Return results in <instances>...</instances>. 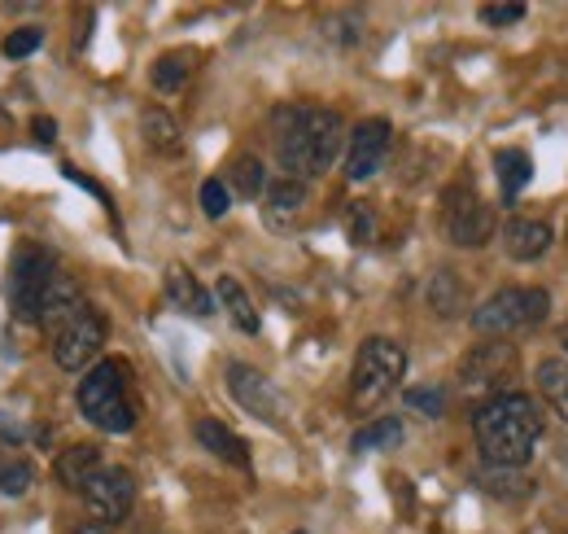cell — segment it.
Listing matches in <instances>:
<instances>
[{
  "label": "cell",
  "mask_w": 568,
  "mask_h": 534,
  "mask_svg": "<svg viewBox=\"0 0 568 534\" xmlns=\"http://www.w3.org/2000/svg\"><path fill=\"white\" fill-rule=\"evenodd\" d=\"M407 373V351L402 342L394 338H367L354 355V368H350V404L363 412V408H376L380 399H389L398 390Z\"/></svg>",
  "instance_id": "cell-6"
},
{
  "label": "cell",
  "mask_w": 568,
  "mask_h": 534,
  "mask_svg": "<svg viewBox=\"0 0 568 534\" xmlns=\"http://www.w3.org/2000/svg\"><path fill=\"white\" fill-rule=\"evenodd\" d=\"M39 44H44V31L39 26H18V31L4 35V57H13V61L18 57H31Z\"/></svg>",
  "instance_id": "cell-30"
},
{
  "label": "cell",
  "mask_w": 568,
  "mask_h": 534,
  "mask_svg": "<svg viewBox=\"0 0 568 534\" xmlns=\"http://www.w3.org/2000/svg\"><path fill=\"white\" fill-rule=\"evenodd\" d=\"M167 298H171L180 311L197 316V320L215 316V298H211V289H206V285H202L184 263H171V268H167Z\"/></svg>",
  "instance_id": "cell-17"
},
{
  "label": "cell",
  "mask_w": 568,
  "mask_h": 534,
  "mask_svg": "<svg viewBox=\"0 0 568 534\" xmlns=\"http://www.w3.org/2000/svg\"><path fill=\"white\" fill-rule=\"evenodd\" d=\"M306 202H310V193H306V184L302 180H272V189L263 193V224L272 228V232H293L297 228V219H302V211H306Z\"/></svg>",
  "instance_id": "cell-14"
},
{
  "label": "cell",
  "mask_w": 568,
  "mask_h": 534,
  "mask_svg": "<svg viewBox=\"0 0 568 534\" xmlns=\"http://www.w3.org/2000/svg\"><path fill=\"white\" fill-rule=\"evenodd\" d=\"M79 496H83L88 513L96 518V526H118L136 509V478L127 469H118V465H105Z\"/></svg>",
  "instance_id": "cell-10"
},
{
  "label": "cell",
  "mask_w": 568,
  "mask_h": 534,
  "mask_svg": "<svg viewBox=\"0 0 568 534\" xmlns=\"http://www.w3.org/2000/svg\"><path fill=\"white\" fill-rule=\"evenodd\" d=\"M101 469H105V461H101V447H92V443L66 447V452L57 456V465H53V474H57V482H61L66 491H83Z\"/></svg>",
  "instance_id": "cell-18"
},
{
  "label": "cell",
  "mask_w": 568,
  "mask_h": 534,
  "mask_svg": "<svg viewBox=\"0 0 568 534\" xmlns=\"http://www.w3.org/2000/svg\"><path fill=\"white\" fill-rule=\"evenodd\" d=\"M70 534H110V526H96V522H88V526H75Z\"/></svg>",
  "instance_id": "cell-35"
},
{
  "label": "cell",
  "mask_w": 568,
  "mask_h": 534,
  "mask_svg": "<svg viewBox=\"0 0 568 534\" xmlns=\"http://www.w3.org/2000/svg\"><path fill=\"white\" fill-rule=\"evenodd\" d=\"M345 123L328 105H281L272 114V149L288 180H315L328 175L341 158Z\"/></svg>",
  "instance_id": "cell-2"
},
{
  "label": "cell",
  "mask_w": 568,
  "mask_h": 534,
  "mask_svg": "<svg viewBox=\"0 0 568 534\" xmlns=\"http://www.w3.org/2000/svg\"><path fill=\"white\" fill-rule=\"evenodd\" d=\"M407 408H416L420 417H442L446 412V395L438 386H411L407 390Z\"/></svg>",
  "instance_id": "cell-32"
},
{
  "label": "cell",
  "mask_w": 568,
  "mask_h": 534,
  "mask_svg": "<svg viewBox=\"0 0 568 534\" xmlns=\"http://www.w3.org/2000/svg\"><path fill=\"white\" fill-rule=\"evenodd\" d=\"M215 298L224 303V311L232 316V325H237L241 333H259V329H263L259 307L250 303V294H246V285H241L237 276H219V281H215Z\"/></svg>",
  "instance_id": "cell-23"
},
{
  "label": "cell",
  "mask_w": 568,
  "mask_h": 534,
  "mask_svg": "<svg viewBox=\"0 0 568 534\" xmlns=\"http://www.w3.org/2000/svg\"><path fill=\"white\" fill-rule=\"evenodd\" d=\"M424 303H429V311H433L438 320H459L473 298H468V285H464V276H459L455 268H438V272L424 281Z\"/></svg>",
  "instance_id": "cell-16"
},
{
  "label": "cell",
  "mask_w": 568,
  "mask_h": 534,
  "mask_svg": "<svg viewBox=\"0 0 568 534\" xmlns=\"http://www.w3.org/2000/svg\"><path fill=\"white\" fill-rule=\"evenodd\" d=\"M499 237H503L508 259H516V263H534V259H543V254L552 250L556 228H552L547 219H534V215H512V219L499 228Z\"/></svg>",
  "instance_id": "cell-13"
},
{
  "label": "cell",
  "mask_w": 568,
  "mask_h": 534,
  "mask_svg": "<svg viewBox=\"0 0 568 534\" xmlns=\"http://www.w3.org/2000/svg\"><path fill=\"white\" fill-rule=\"evenodd\" d=\"M189 75H193V53H167V57H158L154 61V88L158 92H167V96H175L184 83H189Z\"/></svg>",
  "instance_id": "cell-25"
},
{
  "label": "cell",
  "mask_w": 568,
  "mask_h": 534,
  "mask_svg": "<svg viewBox=\"0 0 568 534\" xmlns=\"http://www.w3.org/2000/svg\"><path fill=\"white\" fill-rule=\"evenodd\" d=\"M228 390H232V399H237L254 421H263V425H284V421H288L284 395L272 386V377H263L254 364L232 360V364H228Z\"/></svg>",
  "instance_id": "cell-11"
},
{
  "label": "cell",
  "mask_w": 568,
  "mask_h": 534,
  "mask_svg": "<svg viewBox=\"0 0 568 534\" xmlns=\"http://www.w3.org/2000/svg\"><path fill=\"white\" fill-rule=\"evenodd\" d=\"M57 276V259L53 250L35 246V241H22L9 259V276H4V298H9V316L18 325H39V307H44V294Z\"/></svg>",
  "instance_id": "cell-5"
},
{
  "label": "cell",
  "mask_w": 568,
  "mask_h": 534,
  "mask_svg": "<svg viewBox=\"0 0 568 534\" xmlns=\"http://www.w3.org/2000/svg\"><path fill=\"white\" fill-rule=\"evenodd\" d=\"M297 534H302V531H297Z\"/></svg>",
  "instance_id": "cell-37"
},
{
  "label": "cell",
  "mask_w": 568,
  "mask_h": 534,
  "mask_svg": "<svg viewBox=\"0 0 568 534\" xmlns=\"http://www.w3.org/2000/svg\"><path fill=\"white\" fill-rule=\"evenodd\" d=\"M538 390L556 421H568V360H543L538 364Z\"/></svg>",
  "instance_id": "cell-24"
},
{
  "label": "cell",
  "mask_w": 568,
  "mask_h": 534,
  "mask_svg": "<svg viewBox=\"0 0 568 534\" xmlns=\"http://www.w3.org/2000/svg\"><path fill=\"white\" fill-rule=\"evenodd\" d=\"M565 351H568V329H565Z\"/></svg>",
  "instance_id": "cell-36"
},
{
  "label": "cell",
  "mask_w": 568,
  "mask_h": 534,
  "mask_svg": "<svg viewBox=\"0 0 568 534\" xmlns=\"http://www.w3.org/2000/svg\"><path fill=\"white\" fill-rule=\"evenodd\" d=\"M521 368V346L512 338H481L464 360H459V386L468 395H508V382Z\"/></svg>",
  "instance_id": "cell-8"
},
{
  "label": "cell",
  "mask_w": 568,
  "mask_h": 534,
  "mask_svg": "<svg viewBox=\"0 0 568 534\" xmlns=\"http://www.w3.org/2000/svg\"><path fill=\"white\" fill-rule=\"evenodd\" d=\"M402 439H407L402 421H398V417H380V421H372V425H363V430L354 434V452H389V447H398Z\"/></svg>",
  "instance_id": "cell-26"
},
{
  "label": "cell",
  "mask_w": 568,
  "mask_h": 534,
  "mask_svg": "<svg viewBox=\"0 0 568 534\" xmlns=\"http://www.w3.org/2000/svg\"><path fill=\"white\" fill-rule=\"evenodd\" d=\"M525 4L521 0H512V4H481L477 9V18L486 22V26H516V22H525Z\"/></svg>",
  "instance_id": "cell-33"
},
{
  "label": "cell",
  "mask_w": 568,
  "mask_h": 534,
  "mask_svg": "<svg viewBox=\"0 0 568 534\" xmlns=\"http://www.w3.org/2000/svg\"><path fill=\"white\" fill-rule=\"evenodd\" d=\"M75 404H79V417L88 425H96L101 434H127L136 425V408H132V395H127V364L123 360H96L79 390H75Z\"/></svg>",
  "instance_id": "cell-3"
},
{
  "label": "cell",
  "mask_w": 568,
  "mask_h": 534,
  "mask_svg": "<svg viewBox=\"0 0 568 534\" xmlns=\"http://www.w3.org/2000/svg\"><path fill=\"white\" fill-rule=\"evenodd\" d=\"M547 311H552V294L543 285H503L486 303H477L468 320L481 338H508V333L543 325Z\"/></svg>",
  "instance_id": "cell-4"
},
{
  "label": "cell",
  "mask_w": 568,
  "mask_h": 534,
  "mask_svg": "<svg viewBox=\"0 0 568 534\" xmlns=\"http://www.w3.org/2000/svg\"><path fill=\"white\" fill-rule=\"evenodd\" d=\"M345 232L354 246H372L376 241V211L363 206V202H350L345 206Z\"/></svg>",
  "instance_id": "cell-29"
},
{
  "label": "cell",
  "mask_w": 568,
  "mask_h": 534,
  "mask_svg": "<svg viewBox=\"0 0 568 534\" xmlns=\"http://www.w3.org/2000/svg\"><path fill=\"white\" fill-rule=\"evenodd\" d=\"M389 140H394V123L389 118H363L350 132V145H345V175L354 184L372 180L385 167V158H389Z\"/></svg>",
  "instance_id": "cell-12"
},
{
  "label": "cell",
  "mask_w": 568,
  "mask_h": 534,
  "mask_svg": "<svg viewBox=\"0 0 568 534\" xmlns=\"http://www.w3.org/2000/svg\"><path fill=\"white\" fill-rule=\"evenodd\" d=\"M140 136H145V145H149L154 154H180V149H184V132H180L175 114L162 110V105L140 110Z\"/></svg>",
  "instance_id": "cell-21"
},
{
  "label": "cell",
  "mask_w": 568,
  "mask_h": 534,
  "mask_svg": "<svg viewBox=\"0 0 568 534\" xmlns=\"http://www.w3.org/2000/svg\"><path fill=\"white\" fill-rule=\"evenodd\" d=\"M477 487L499 496V500H525L534 491V482L521 469H486V474H477Z\"/></svg>",
  "instance_id": "cell-27"
},
{
  "label": "cell",
  "mask_w": 568,
  "mask_h": 534,
  "mask_svg": "<svg viewBox=\"0 0 568 534\" xmlns=\"http://www.w3.org/2000/svg\"><path fill=\"white\" fill-rule=\"evenodd\" d=\"M83 307H92L88 298H83V289H79V281L70 276V272H61L57 268V276H53V285H48V294H44V307H39V325L48 329V333H61Z\"/></svg>",
  "instance_id": "cell-15"
},
{
  "label": "cell",
  "mask_w": 568,
  "mask_h": 534,
  "mask_svg": "<svg viewBox=\"0 0 568 534\" xmlns=\"http://www.w3.org/2000/svg\"><path fill=\"white\" fill-rule=\"evenodd\" d=\"M495 175H499L503 206H516L521 193H525L530 180H534V158H530L525 149H499V154H495Z\"/></svg>",
  "instance_id": "cell-20"
},
{
  "label": "cell",
  "mask_w": 568,
  "mask_h": 534,
  "mask_svg": "<svg viewBox=\"0 0 568 534\" xmlns=\"http://www.w3.org/2000/svg\"><path fill=\"white\" fill-rule=\"evenodd\" d=\"M224 184H228V193H237L241 202H259V197L268 193V162L254 158V154H237Z\"/></svg>",
  "instance_id": "cell-22"
},
{
  "label": "cell",
  "mask_w": 568,
  "mask_h": 534,
  "mask_svg": "<svg viewBox=\"0 0 568 534\" xmlns=\"http://www.w3.org/2000/svg\"><path fill=\"white\" fill-rule=\"evenodd\" d=\"M543 430H547L543 404L534 395H521V390L495 395L473 412L477 456L486 469H525L534 461Z\"/></svg>",
  "instance_id": "cell-1"
},
{
  "label": "cell",
  "mask_w": 568,
  "mask_h": 534,
  "mask_svg": "<svg viewBox=\"0 0 568 534\" xmlns=\"http://www.w3.org/2000/svg\"><path fill=\"white\" fill-rule=\"evenodd\" d=\"M105 346V316L96 307H83L61 333H53V360L61 373H88Z\"/></svg>",
  "instance_id": "cell-9"
},
{
  "label": "cell",
  "mask_w": 568,
  "mask_h": 534,
  "mask_svg": "<svg viewBox=\"0 0 568 534\" xmlns=\"http://www.w3.org/2000/svg\"><path fill=\"white\" fill-rule=\"evenodd\" d=\"M35 487V465L22 456H0V500H22Z\"/></svg>",
  "instance_id": "cell-28"
},
{
  "label": "cell",
  "mask_w": 568,
  "mask_h": 534,
  "mask_svg": "<svg viewBox=\"0 0 568 534\" xmlns=\"http://www.w3.org/2000/svg\"><path fill=\"white\" fill-rule=\"evenodd\" d=\"M442 232L459 250H481L499 237V215L490 202H481V193L468 180H459L442 197Z\"/></svg>",
  "instance_id": "cell-7"
},
{
  "label": "cell",
  "mask_w": 568,
  "mask_h": 534,
  "mask_svg": "<svg viewBox=\"0 0 568 534\" xmlns=\"http://www.w3.org/2000/svg\"><path fill=\"white\" fill-rule=\"evenodd\" d=\"M202 211H206L211 219H224V215L232 211V193H228V184H224L219 175L202 184Z\"/></svg>",
  "instance_id": "cell-31"
},
{
  "label": "cell",
  "mask_w": 568,
  "mask_h": 534,
  "mask_svg": "<svg viewBox=\"0 0 568 534\" xmlns=\"http://www.w3.org/2000/svg\"><path fill=\"white\" fill-rule=\"evenodd\" d=\"M31 136H35L39 145H53V140H57V123H53V118H44V114H39V118H31Z\"/></svg>",
  "instance_id": "cell-34"
},
{
  "label": "cell",
  "mask_w": 568,
  "mask_h": 534,
  "mask_svg": "<svg viewBox=\"0 0 568 534\" xmlns=\"http://www.w3.org/2000/svg\"><path fill=\"white\" fill-rule=\"evenodd\" d=\"M193 434H197V443L211 452V456H219L224 465H237V469H250V447H246V439H237L224 421H215V417H202L197 425H193Z\"/></svg>",
  "instance_id": "cell-19"
}]
</instances>
